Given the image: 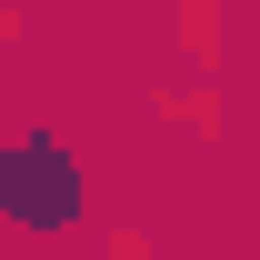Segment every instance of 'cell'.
Returning a JSON list of instances; mask_svg holds the SVG:
<instances>
[{
	"label": "cell",
	"mask_w": 260,
	"mask_h": 260,
	"mask_svg": "<svg viewBox=\"0 0 260 260\" xmlns=\"http://www.w3.org/2000/svg\"><path fill=\"white\" fill-rule=\"evenodd\" d=\"M10 40H20V10H0V50H10Z\"/></svg>",
	"instance_id": "obj_3"
},
{
	"label": "cell",
	"mask_w": 260,
	"mask_h": 260,
	"mask_svg": "<svg viewBox=\"0 0 260 260\" xmlns=\"http://www.w3.org/2000/svg\"><path fill=\"white\" fill-rule=\"evenodd\" d=\"M210 100H220V90H160V110L180 130H200V140H220V110H210Z\"/></svg>",
	"instance_id": "obj_2"
},
{
	"label": "cell",
	"mask_w": 260,
	"mask_h": 260,
	"mask_svg": "<svg viewBox=\"0 0 260 260\" xmlns=\"http://www.w3.org/2000/svg\"><path fill=\"white\" fill-rule=\"evenodd\" d=\"M180 50L190 60H220V0H180Z\"/></svg>",
	"instance_id": "obj_1"
}]
</instances>
